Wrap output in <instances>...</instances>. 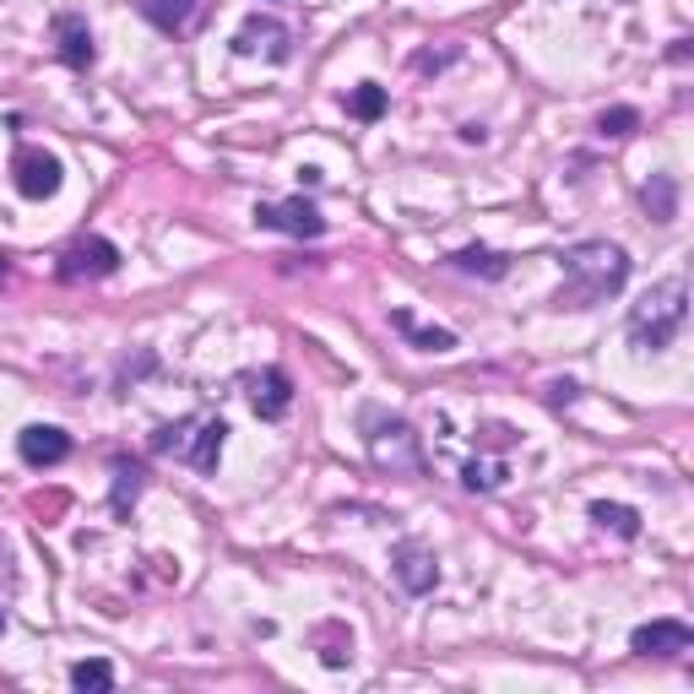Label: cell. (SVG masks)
I'll list each match as a JSON object with an SVG mask.
<instances>
[{
    "instance_id": "cell-18",
    "label": "cell",
    "mask_w": 694,
    "mask_h": 694,
    "mask_svg": "<svg viewBox=\"0 0 694 694\" xmlns=\"http://www.w3.org/2000/svg\"><path fill=\"white\" fill-rule=\"evenodd\" d=\"M591 521L608 527V532H619V538H640V516H635L630 505H608V499H597V505H591Z\"/></svg>"
},
{
    "instance_id": "cell-26",
    "label": "cell",
    "mask_w": 694,
    "mask_h": 694,
    "mask_svg": "<svg viewBox=\"0 0 694 694\" xmlns=\"http://www.w3.org/2000/svg\"><path fill=\"white\" fill-rule=\"evenodd\" d=\"M0 630H5V613H0Z\"/></svg>"
},
{
    "instance_id": "cell-9",
    "label": "cell",
    "mask_w": 694,
    "mask_h": 694,
    "mask_svg": "<svg viewBox=\"0 0 694 694\" xmlns=\"http://www.w3.org/2000/svg\"><path fill=\"white\" fill-rule=\"evenodd\" d=\"M391 575L413 591V597H423V591H434V580H439V564H434V554L428 549H417V543H402L397 549V558H391Z\"/></svg>"
},
{
    "instance_id": "cell-10",
    "label": "cell",
    "mask_w": 694,
    "mask_h": 694,
    "mask_svg": "<svg viewBox=\"0 0 694 694\" xmlns=\"http://www.w3.org/2000/svg\"><path fill=\"white\" fill-rule=\"evenodd\" d=\"M234 49H239V55H261V49H267L272 60H282V55H287V27L272 22V16H250V22L239 27Z\"/></svg>"
},
{
    "instance_id": "cell-8",
    "label": "cell",
    "mask_w": 694,
    "mask_h": 694,
    "mask_svg": "<svg viewBox=\"0 0 694 694\" xmlns=\"http://www.w3.org/2000/svg\"><path fill=\"white\" fill-rule=\"evenodd\" d=\"M16 450H22L27 467H55V461L71 456V434L55 428V423H27V428L16 434Z\"/></svg>"
},
{
    "instance_id": "cell-11",
    "label": "cell",
    "mask_w": 694,
    "mask_h": 694,
    "mask_svg": "<svg viewBox=\"0 0 694 694\" xmlns=\"http://www.w3.org/2000/svg\"><path fill=\"white\" fill-rule=\"evenodd\" d=\"M55 38H60L66 66H77V71H82V66H93V55H98V49H93V33H87V22H82L77 11H60V16H55Z\"/></svg>"
},
{
    "instance_id": "cell-4",
    "label": "cell",
    "mask_w": 694,
    "mask_h": 694,
    "mask_svg": "<svg viewBox=\"0 0 694 694\" xmlns=\"http://www.w3.org/2000/svg\"><path fill=\"white\" fill-rule=\"evenodd\" d=\"M11 179H16V190H22L27 201H49V196L60 190L66 168H60V157L44 152V146H16V157H11Z\"/></svg>"
},
{
    "instance_id": "cell-16",
    "label": "cell",
    "mask_w": 694,
    "mask_h": 694,
    "mask_svg": "<svg viewBox=\"0 0 694 694\" xmlns=\"http://www.w3.org/2000/svg\"><path fill=\"white\" fill-rule=\"evenodd\" d=\"M223 434H228V423H223V417L201 423V434H196V450H190V467H196V472H217V456H223Z\"/></svg>"
},
{
    "instance_id": "cell-15",
    "label": "cell",
    "mask_w": 694,
    "mask_h": 694,
    "mask_svg": "<svg viewBox=\"0 0 694 694\" xmlns=\"http://www.w3.org/2000/svg\"><path fill=\"white\" fill-rule=\"evenodd\" d=\"M450 267H456V272H472V278H505V272H510V261H505L499 250H483V245L456 250V256H450Z\"/></svg>"
},
{
    "instance_id": "cell-22",
    "label": "cell",
    "mask_w": 694,
    "mask_h": 694,
    "mask_svg": "<svg viewBox=\"0 0 694 694\" xmlns=\"http://www.w3.org/2000/svg\"><path fill=\"white\" fill-rule=\"evenodd\" d=\"M461 483H467V489H499V483H505V467H494V461H472V467L461 472Z\"/></svg>"
},
{
    "instance_id": "cell-19",
    "label": "cell",
    "mask_w": 694,
    "mask_h": 694,
    "mask_svg": "<svg viewBox=\"0 0 694 694\" xmlns=\"http://www.w3.org/2000/svg\"><path fill=\"white\" fill-rule=\"evenodd\" d=\"M71 684L82 694H104V690H115V668L104 662V657H93V662H77L71 668Z\"/></svg>"
},
{
    "instance_id": "cell-7",
    "label": "cell",
    "mask_w": 694,
    "mask_h": 694,
    "mask_svg": "<svg viewBox=\"0 0 694 694\" xmlns=\"http://www.w3.org/2000/svg\"><path fill=\"white\" fill-rule=\"evenodd\" d=\"M120 267V250L109 239H77L66 256H60V278L82 282V278H109Z\"/></svg>"
},
{
    "instance_id": "cell-25",
    "label": "cell",
    "mask_w": 694,
    "mask_h": 694,
    "mask_svg": "<svg viewBox=\"0 0 694 694\" xmlns=\"http://www.w3.org/2000/svg\"><path fill=\"white\" fill-rule=\"evenodd\" d=\"M0 278H5V256H0Z\"/></svg>"
},
{
    "instance_id": "cell-17",
    "label": "cell",
    "mask_w": 694,
    "mask_h": 694,
    "mask_svg": "<svg viewBox=\"0 0 694 694\" xmlns=\"http://www.w3.org/2000/svg\"><path fill=\"white\" fill-rule=\"evenodd\" d=\"M391 326H397V331H408L423 353H450V348H456V337H450V331H439V326H413V315H408V309H391Z\"/></svg>"
},
{
    "instance_id": "cell-5",
    "label": "cell",
    "mask_w": 694,
    "mask_h": 694,
    "mask_svg": "<svg viewBox=\"0 0 694 694\" xmlns=\"http://www.w3.org/2000/svg\"><path fill=\"white\" fill-rule=\"evenodd\" d=\"M256 223L261 228H278V234H293V239H315V234H326V217H320V207L315 201H282V207H256Z\"/></svg>"
},
{
    "instance_id": "cell-20",
    "label": "cell",
    "mask_w": 694,
    "mask_h": 694,
    "mask_svg": "<svg viewBox=\"0 0 694 694\" xmlns=\"http://www.w3.org/2000/svg\"><path fill=\"white\" fill-rule=\"evenodd\" d=\"M348 109H353L358 120H380V115H386V87H380V82H364V87H353Z\"/></svg>"
},
{
    "instance_id": "cell-12",
    "label": "cell",
    "mask_w": 694,
    "mask_h": 694,
    "mask_svg": "<svg viewBox=\"0 0 694 694\" xmlns=\"http://www.w3.org/2000/svg\"><path fill=\"white\" fill-rule=\"evenodd\" d=\"M250 402H256L261 417H282L293 408V380H287L282 369H261V375L250 380Z\"/></svg>"
},
{
    "instance_id": "cell-23",
    "label": "cell",
    "mask_w": 694,
    "mask_h": 694,
    "mask_svg": "<svg viewBox=\"0 0 694 694\" xmlns=\"http://www.w3.org/2000/svg\"><path fill=\"white\" fill-rule=\"evenodd\" d=\"M137 494H141V467H126V461H120V472H115V510H126Z\"/></svg>"
},
{
    "instance_id": "cell-1",
    "label": "cell",
    "mask_w": 694,
    "mask_h": 694,
    "mask_svg": "<svg viewBox=\"0 0 694 694\" xmlns=\"http://www.w3.org/2000/svg\"><path fill=\"white\" fill-rule=\"evenodd\" d=\"M630 278V256L608 239H586L575 250H564V287H558V304L564 309H597L608 304Z\"/></svg>"
},
{
    "instance_id": "cell-6",
    "label": "cell",
    "mask_w": 694,
    "mask_h": 694,
    "mask_svg": "<svg viewBox=\"0 0 694 694\" xmlns=\"http://www.w3.org/2000/svg\"><path fill=\"white\" fill-rule=\"evenodd\" d=\"M690 646H694V630L684 619H651V624H640L630 635V651H640V657H684Z\"/></svg>"
},
{
    "instance_id": "cell-21",
    "label": "cell",
    "mask_w": 694,
    "mask_h": 694,
    "mask_svg": "<svg viewBox=\"0 0 694 694\" xmlns=\"http://www.w3.org/2000/svg\"><path fill=\"white\" fill-rule=\"evenodd\" d=\"M597 131H602V137H635V131H640V115H635V109H608V115L597 120Z\"/></svg>"
},
{
    "instance_id": "cell-13",
    "label": "cell",
    "mask_w": 694,
    "mask_h": 694,
    "mask_svg": "<svg viewBox=\"0 0 694 694\" xmlns=\"http://www.w3.org/2000/svg\"><path fill=\"white\" fill-rule=\"evenodd\" d=\"M640 201H646L651 223H673L679 217V179L673 174H651L646 190H640Z\"/></svg>"
},
{
    "instance_id": "cell-3",
    "label": "cell",
    "mask_w": 694,
    "mask_h": 694,
    "mask_svg": "<svg viewBox=\"0 0 694 694\" xmlns=\"http://www.w3.org/2000/svg\"><path fill=\"white\" fill-rule=\"evenodd\" d=\"M369 456L386 467V472H408V478H417L423 472V439H417L413 423H380L375 434H369Z\"/></svg>"
},
{
    "instance_id": "cell-14",
    "label": "cell",
    "mask_w": 694,
    "mask_h": 694,
    "mask_svg": "<svg viewBox=\"0 0 694 694\" xmlns=\"http://www.w3.org/2000/svg\"><path fill=\"white\" fill-rule=\"evenodd\" d=\"M141 11L163 27V33H185L201 16V0H141Z\"/></svg>"
},
{
    "instance_id": "cell-24",
    "label": "cell",
    "mask_w": 694,
    "mask_h": 694,
    "mask_svg": "<svg viewBox=\"0 0 694 694\" xmlns=\"http://www.w3.org/2000/svg\"><path fill=\"white\" fill-rule=\"evenodd\" d=\"M185 434H190V417H185V423H163V428L152 434V450H157V456H168V450H185Z\"/></svg>"
},
{
    "instance_id": "cell-2",
    "label": "cell",
    "mask_w": 694,
    "mask_h": 694,
    "mask_svg": "<svg viewBox=\"0 0 694 694\" xmlns=\"http://www.w3.org/2000/svg\"><path fill=\"white\" fill-rule=\"evenodd\" d=\"M684 320H690V287H684V278H668L630 309V342L640 353H662V348H673Z\"/></svg>"
}]
</instances>
